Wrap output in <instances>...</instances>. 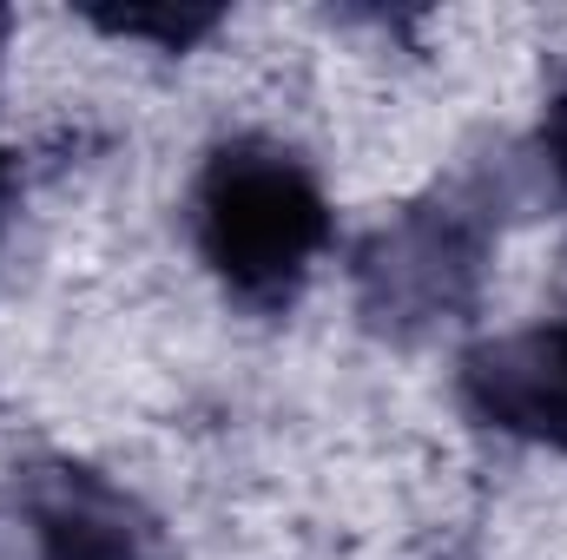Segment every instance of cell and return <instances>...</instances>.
I'll use <instances>...</instances> for the list:
<instances>
[{"label": "cell", "mask_w": 567, "mask_h": 560, "mask_svg": "<svg viewBox=\"0 0 567 560\" xmlns=\"http://www.w3.org/2000/svg\"><path fill=\"white\" fill-rule=\"evenodd\" d=\"M192 245L238 310L284 317L303 297L317 258L337 245V211L297 145L271 133H231L198 158Z\"/></svg>", "instance_id": "1"}, {"label": "cell", "mask_w": 567, "mask_h": 560, "mask_svg": "<svg viewBox=\"0 0 567 560\" xmlns=\"http://www.w3.org/2000/svg\"><path fill=\"white\" fill-rule=\"evenodd\" d=\"M502 198H508V172H462L423 191L416 205H403L390 225H377L350 265L363 330L416 350L449 323H462L488 283Z\"/></svg>", "instance_id": "2"}, {"label": "cell", "mask_w": 567, "mask_h": 560, "mask_svg": "<svg viewBox=\"0 0 567 560\" xmlns=\"http://www.w3.org/2000/svg\"><path fill=\"white\" fill-rule=\"evenodd\" d=\"M20 521L33 560H172L158 515L93 462H33L20 468Z\"/></svg>", "instance_id": "3"}, {"label": "cell", "mask_w": 567, "mask_h": 560, "mask_svg": "<svg viewBox=\"0 0 567 560\" xmlns=\"http://www.w3.org/2000/svg\"><path fill=\"white\" fill-rule=\"evenodd\" d=\"M455 396L482 428L508 442L567 448V310L535 330L482 336L475 350H462Z\"/></svg>", "instance_id": "4"}, {"label": "cell", "mask_w": 567, "mask_h": 560, "mask_svg": "<svg viewBox=\"0 0 567 560\" xmlns=\"http://www.w3.org/2000/svg\"><path fill=\"white\" fill-rule=\"evenodd\" d=\"M86 20L113 40H152L158 53H192L225 27V7H86Z\"/></svg>", "instance_id": "5"}, {"label": "cell", "mask_w": 567, "mask_h": 560, "mask_svg": "<svg viewBox=\"0 0 567 560\" xmlns=\"http://www.w3.org/2000/svg\"><path fill=\"white\" fill-rule=\"evenodd\" d=\"M535 152H542V165H548L555 191L567 198V73L555 80V93H548V106H542V133H535Z\"/></svg>", "instance_id": "6"}, {"label": "cell", "mask_w": 567, "mask_h": 560, "mask_svg": "<svg viewBox=\"0 0 567 560\" xmlns=\"http://www.w3.org/2000/svg\"><path fill=\"white\" fill-rule=\"evenodd\" d=\"M13 211H20V165H13V158H7V145H0V251H7Z\"/></svg>", "instance_id": "7"}, {"label": "cell", "mask_w": 567, "mask_h": 560, "mask_svg": "<svg viewBox=\"0 0 567 560\" xmlns=\"http://www.w3.org/2000/svg\"><path fill=\"white\" fill-rule=\"evenodd\" d=\"M7 27H13V20H7V7H0V53H7Z\"/></svg>", "instance_id": "8"}]
</instances>
